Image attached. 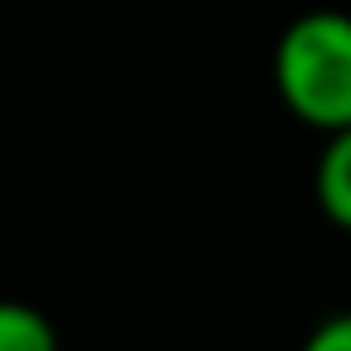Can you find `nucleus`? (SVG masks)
<instances>
[{"label":"nucleus","mask_w":351,"mask_h":351,"mask_svg":"<svg viewBox=\"0 0 351 351\" xmlns=\"http://www.w3.org/2000/svg\"><path fill=\"white\" fill-rule=\"evenodd\" d=\"M0 351H63L58 327L25 298H0Z\"/></svg>","instance_id":"7ed1b4c3"},{"label":"nucleus","mask_w":351,"mask_h":351,"mask_svg":"<svg viewBox=\"0 0 351 351\" xmlns=\"http://www.w3.org/2000/svg\"><path fill=\"white\" fill-rule=\"evenodd\" d=\"M313 197L337 231H351V130L327 135L313 169Z\"/></svg>","instance_id":"f03ea898"},{"label":"nucleus","mask_w":351,"mask_h":351,"mask_svg":"<svg viewBox=\"0 0 351 351\" xmlns=\"http://www.w3.org/2000/svg\"><path fill=\"white\" fill-rule=\"evenodd\" d=\"M274 92L284 111L322 135L351 130V15L308 10L274 44Z\"/></svg>","instance_id":"f257e3e1"},{"label":"nucleus","mask_w":351,"mask_h":351,"mask_svg":"<svg viewBox=\"0 0 351 351\" xmlns=\"http://www.w3.org/2000/svg\"><path fill=\"white\" fill-rule=\"evenodd\" d=\"M298 351H351V308H346V313L322 317V322L303 337V346H298Z\"/></svg>","instance_id":"20e7f679"}]
</instances>
